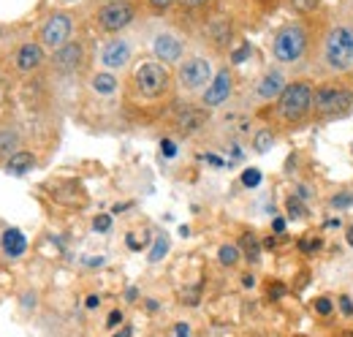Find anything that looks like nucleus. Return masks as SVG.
Returning <instances> with one entry per match:
<instances>
[{"label": "nucleus", "mask_w": 353, "mask_h": 337, "mask_svg": "<svg viewBox=\"0 0 353 337\" xmlns=\"http://www.w3.org/2000/svg\"><path fill=\"white\" fill-rule=\"evenodd\" d=\"M172 71L169 66H163L161 60H141L131 71V82H128V93L131 101L141 104V106H155L163 104L172 95Z\"/></svg>", "instance_id": "f257e3e1"}, {"label": "nucleus", "mask_w": 353, "mask_h": 337, "mask_svg": "<svg viewBox=\"0 0 353 337\" xmlns=\"http://www.w3.org/2000/svg\"><path fill=\"white\" fill-rule=\"evenodd\" d=\"M312 95L315 87L305 79L299 82H288V87L283 90V95L274 104V115L277 123L283 128H299L310 115H312Z\"/></svg>", "instance_id": "f03ea898"}, {"label": "nucleus", "mask_w": 353, "mask_h": 337, "mask_svg": "<svg viewBox=\"0 0 353 337\" xmlns=\"http://www.w3.org/2000/svg\"><path fill=\"white\" fill-rule=\"evenodd\" d=\"M310 52V30L305 22L280 25L272 36V57L280 66H299Z\"/></svg>", "instance_id": "7ed1b4c3"}, {"label": "nucleus", "mask_w": 353, "mask_h": 337, "mask_svg": "<svg viewBox=\"0 0 353 337\" xmlns=\"http://www.w3.org/2000/svg\"><path fill=\"white\" fill-rule=\"evenodd\" d=\"M323 63L329 71L340 74L353 68V25L351 22H334L326 30L323 39Z\"/></svg>", "instance_id": "20e7f679"}, {"label": "nucleus", "mask_w": 353, "mask_h": 337, "mask_svg": "<svg viewBox=\"0 0 353 337\" xmlns=\"http://www.w3.org/2000/svg\"><path fill=\"white\" fill-rule=\"evenodd\" d=\"M353 112V90L345 84H318L312 95V115L318 120H340Z\"/></svg>", "instance_id": "39448f33"}, {"label": "nucleus", "mask_w": 353, "mask_h": 337, "mask_svg": "<svg viewBox=\"0 0 353 337\" xmlns=\"http://www.w3.org/2000/svg\"><path fill=\"white\" fill-rule=\"evenodd\" d=\"M212 77H215V68H212V60L207 55H188V57H182V63L176 66L174 74L179 90H185V93L207 90V84L212 82Z\"/></svg>", "instance_id": "423d86ee"}, {"label": "nucleus", "mask_w": 353, "mask_h": 337, "mask_svg": "<svg viewBox=\"0 0 353 337\" xmlns=\"http://www.w3.org/2000/svg\"><path fill=\"white\" fill-rule=\"evenodd\" d=\"M136 14H139V6H136L133 0H106V3L98 8L95 22H98V28H101L103 33L117 36V33H123L133 19H136Z\"/></svg>", "instance_id": "0eeeda50"}, {"label": "nucleus", "mask_w": 353, "mask_h": 337, "mask_svg": "<svg viewBox=\"0 0 353 337\" xmlns=\"http://www.w3.org/2000/svg\"><path fill=\"white\" fill-rule=\"evenodd\" d=\"M39 41L44 44V49H52V52L74 41V17L68 11H54L52 17H46V22L39 30Z\"/></svg>", "instance_id": "6e6552de"}, {"label": "nucleus", "mask_w": 353, "mask_h": 337, "mask_svg": "<svg viewBox=\"0 0 353 337\" xmlns=\"http://www.w3.org/2000/svg\"><path fill=\"white\" fill-rule=\"evenodd\" d=\"M98 60H101L103 71H114L117 74V71L128 68L133 60V41L125 39V36H112L98 49Z\"/></svg>", "instance_id": "1a4fd4ad"}, {"label": "nucleus", "mask_w": 353, "mask_h": 337, "mask_svg": "<svg viewBox=\"0 0 353 337\" xmlns=\"http://www.w3.org/2000/svg\"><path fill=\"white\" fill-rule=\"evenodd\" d=\"M150 49H152L155 60H161L163 66H179L182 55H185V39H179L174 30H155Z\"/></svg>", "instance_id": "9d476101"}, {"label": "nucleus", "mask_w": 353, "mask_h": 337, "mask_svg": "<svg viewBox=\"0 0 353 337\" xmlns=\"http://www.w3.org/2000/svg\"><path fill=\"white\" fill-rule=\"evenodd\" d=\"M231 93H234V71L231 68H221V71H215V77H212V82L207 84V90L201 93V106L204 109H221L223 104L231 98Z\"/></svg>", "instance_id": "9b49d317"}, {"label": "nucleus", "mask_w": 353, "mask_h": 337, "mask_svg": "<svg viewBox=\"0 0 353 337\" xmlns=\"http://www.w3.org/2000/svg\"><path fill=\"white\" fill-rule=\"evenodd\" d=\"M88 63V49L82 41H68L65 46L52 52V66L60 74H79Z\"/></svg>", "instance_id": "f8f14e48"}, {"label": "nucleus", "mask_w": 353, "mask_h": 337, "mask_svg": "<svg viewBox=\"0 0 353 337\" xmlns=\"http://www.w3.org/2000/svg\"><path fill=\"white\" fill-rule=\"evenodd\" d=\"M285 87H288V79H285V74L280 68H266L264 74L259 77V82H256V101H261V104L277 101Z\"/></svg>", "instance_id": "ddd939ff"}, {"label": "nucleus", "mask_w": 353, "mask_h": 337, "mask_svg": "<svg viewBox=\"0 0 353 337\" xmlns=\"http://www.w3.org/2000/svg\"><path fill=\"white\" fill-rule=\"evenodd\" d=\"M44 60H46V52L41 41H25L17 49V55H14V66H17L19 74H33V71H39V68L44 66Z\"/></svg>", "instance_id": "4468645a"}, {"label": "nucleus", "mask_w": 353, "mask_h": 337, "mask_svg": "<svg viewBox=\"0 0 353 337\" xmlns=\"http://www.w3.org/2000/svg\"><path fill=\"white\" fill-rule=\"evenodd\" d=\"M210 120V109L204 106H182L174 115V128L179 133H196L207 126Z\"/></svg>", "instance_id": "2eb2a0df"}, {"label": "nucleus", "mask_w": 353, "mask_h": 337, "mask_svg": "<svg viewBox=\"0 0 353 337\" xmlns=\"http://www.w3.org/2000/svg\"><path fill=\"white\" fill-rule=\"evenodd\" d=\"M25 253H28V237H25L19 229L6 226V229L0 231V256L8 258V261H17V258H22Z\"/></svg>", "instance_id": "dca6fc26"}, {"label": "nucleus", "mask_w": 353, "mask_h": 337, "mask_svg": "<svg viewBox=\"0 0 353 337\" xmlns=\"http://www.w3.org/2000/svg\"><path fill=\"white\" fill-rule=\"evenodd\" d=\"M204 36H207V41H212V46H218V49H225V46L231 44L234 28H231V22H228L225 17H215V19H210V22H207V28H204Z\"/></svg>", "instance_id": "f3484780"}, {"label": "nucleus", "mask_w": 353, "mask_h": 337, "mask_svg": "<svg viewBox=\"0 0 353 337\" xmlns=\"http://www.w3.org/2000/svg\"><path fill=\"white\" fill-rule=\"evenodd\" d=\"M90 90L98 98H114L120 93V79H117L114 71H95L90 77Z\"/></svg>", "instance_id": "a211bd4d"}, {"label": "nucleus", "mask_w": 353, "mask_h": 337, "mask_svg": "<svg viewBox=\"0 0 353 337\" xmlns=\"http://www.w3.org/2000/svg\"><path fill=\"white\" fill-rule=\"evenodd\" d=\"M36 166V155L33 153H28V150H19L17 155H11L8 161H6V174H11V177H25L30 168Z\"/></svg>", "instance_id": "6ab92c4d"}, {"label": "nucleus", "mask_w": 353, "mask_h": 337, "mask_svg": "<svg viewBox=\"0 0 353 337\" xmlns=\"http://www.w3.org/2000/svg\"><path fill=\"white\" fill-rule=\"evenodd\" d=\"M22 136L17 133V128H0V161H8L11 155L19 153Z\"/></svg>", "instance_id": "aec40b11"}, {"label": "nucleus", "mask_w": 353, "mask_h": 337, "mask_svg": "<svg viewBox=\"0 0 353 337\" xmlns=\"http://www.w3.org/2000/svg\"><path fill=\"white\" fill-rule=\"evenodd\" d=\"M272 147H274V131H272V128H259V131L253 133V153L266 155Z\"/></svg>", "instance_id": "412c9836"}, {"label": "nucleus", "mask_w": 353, "mask_h": 337, "mask_svg": "<svg viewBox=\"0 0 353 337\" xmlns=\"http://www.w3.org/2000/svg\"><path fill=\"white\" fill-rule=\"evenodd\" d=\"M166 253H169V234L158 231L155 240H152V248L147 253V258H150V264H158L161 258H166Z\"/></svg>", "instance_id": "4be33fe9"}, {"label": "nucleus", "mask_w": 353, "mask_h": 337, "mask_svg": "<svg viewBox=\"0 0 353 337\" xmlns=\"http://www.w3.org/2000/svg\"><path fill=\"white\" fill-rule=\"evenodd\" d=\"M239 251H242V256H245L250 264H256V261L261 258V242H259L253 234H245L242 242H239Z\"/></svg>", "instance_id": "5701e85b"}, {"label": "nucleus", "mask_w": 353, "mask_h": 337, "mask_svg": "<svg viewBox=\"0 0 353 337\" xmlns=\"http://www.w3.org/2000/svg\"><path fill=\"white\" fill-rule=\"evenodd\" d=\"M239 258H242L239 245H231V242L221 245V251H218V261H221L223 267H236V264H239Z\"/></svg>", "instance_id": "b1692460"}, {"label": "nucleus", "mask_w": 353, "mask_h": 337, "mask_svg": "<svg viewBox=\"0 0 353 337\" xmlns=\"http://www.w3.org/2000/svg\"><path fill=\"white\" fill-rule=\"evenodd\" d=\"M318 3H321V0H285L288 11H294L296 17H307V14H312V11L318 8Z\"/></svg>", "instance_id": "393cba45"}, {"label": "nucleus", "mask_w": 353, "mask_h": 337, "mask_svg": "<svg viewBox=\"0 0 353 337\" xmlns=\"http://www.w3.org/2000/svg\"><path fill=\"white\" fill-rule=\"evenodd\" d=\"M261 180H264V174H261V168H256V166H248L245 171H242V177H239V182L245 185V188H259L261 185Z\"/></svg>", "instance_id": "a878e982"}, {"label": "nucleus", "mask_w": 353, "mask_h": 337, "mask_svg": "<svg viewBox=\"0 0 353 337\" xmlns=\"http://www.w3.org/2000/svg\"><path fill=\"white\" fill-rule=\"evenodd\" d=\"M285 210H288V218H291V220H299V218L307 215L305 202H302L299 196H288V199H285Z\"/></svg>", "instance_id": "bb28decb"}, {"label": "nucleus", "mask_w": 353, "mask_h": 337, "mask_svg": "<svg viewBox=\"0 0 353 337\" xmlns=\"http://www.w3.org/2000/svg\"><path fill=\"white\" fill-rule=\"evenodd\" d=\"M329 207H332V210H348V207H353V191H340V193H334L332 202H329Z\"/></svg>", "instance_id": "cd10ccee"}, {"label": "nucleus", "mask_w": 353, "mask_h": 337, "mask_svg": "<svg viewBox=\"0 0 353 337\" xmlns=\"http://www.w3.org/2000/svg\"><path fill=\"white\" fill-rule=\"evenodd\" d=\"M296 248L305 253V256H312V253H318L323 248V242H321V237H302V240L296 242Z\"/></svg>", "instance_id": "c85d7f7f"}, {"label": "nucleus", "mask_w": 353, "mask_h": 337, "mask_svg": "<svg viewBox=\"0 0 353 337\" xmlns=\"http://www.w3.org/2000/svg\"><path fill=\"white\" fill-rule=\"evenodd\" d=\"M212 0H176V6H179V11H185V14H196V11H201V8H207Z\"/></svg>", "instance_id": "c756f323"}, {"label": "nucleus", "mask_w": 353, "mask_h": 337, "mask_svg": "<svg viewBox=\"0 0 353 337\" xmlns=\"http://www.w3.org/2000/svg\"><path fill=\"white\" fill-rule=\"evenodd\" d=\"M250 52H253V46L245 41V44H239L234 52H231V66H242L248 57H250Z\"/></svg>", "instance_id": "7c9ffc66"}, {"label": "nucleus", "mask_w": 353, "mask_h": 337, "mask_svg": "<svg viewBox=\"0 0 353 337\" xmlns=\"http://www.w3.org/2000/svg\"><path fill=\"white\" fill-rule=\"evenodd\" d=\"M92 231H95V234H109V231H112V215H95Z\"/></svg>", "instance_id": "2f4dec72"}, {"label": "nucleus", "mask_w": 353, "mask_h": 337, "mask_svg": "<svg viewBox=\"0 0 353 337\" xmlns=\"http://www.w3.org/2000/svg\"><path fill=\"white\" fill-rule=\"evenodd\" d=\"M315 313H318V316H332V313H334V302H332L329 296H318V299H315Z\"/></svg>", "instance_id": "473e14b6"}, {"label": "nucleus", "mask_w": 353, "mask_h": 337, "mask_svg": "<svg viewBox=\"0 0 353 337\" xmlns=\"http://www.w3.org/2000/svg\"><path fill=\"white\" fill-rule=\"evenodd\" d=\"M176 153H179V147H176L174 139H169V136H166V139H161V155H163V158H169V161H172V158H176Z\"/></svg>", "instance_id": "72a5a7b5"}, {"label": "nucleus", "mask_w": 353, "mask_h": 337, "mask_svg": "<svg viewBox=\"0 0 353 337\" xmlns=\"http://www.w3.org/2000/svg\"><path fill=\"white\" fill-rule=\"evenodd\" d=\"M174 3L176 0H147V6H150V11H152V14H166Z\"/></svg>", "instance_id": "f704fd0d"}, {"label": "nucleus", "mask_w": 353, "mask_h": 337, "mask_svg": "<svg viewBox=\"0 0 353 337\" xmlns=\"http://www.w3.org/2000/svg\"><path fill=\"white\" fill-rule=\"evenodd\" d=\"M123 321H125L123 310H112V313H109V318H106V327H109V329H114V327H120Z\"/></svg>", "instance_id": "c9c22d12"}, {"label": "nucleus", "mask_w": 353, "mask_h": 337, "mask_svg": "<svg viewBox=\"0 0 353 337\" xmlns=\"http://www.w3.org/2000/svg\"><path fill=\"white\" fill-rule=\"evenodd\" d=\"M266 294H269V299H283L285 296V286L283 283H269Z\"/></svg>", "instance_id": "e433bc0d"}, {"label": "nucleus", "mask_w": 353, "mask_h": 337, "mask_svg": "<svg viewBox=\"0 0 353 337\" xmlns=\"http://www.w3.org/2000/svg\"><path fill=\"white\" fill-rule=\"evenodd\" d=\"M204 161H207V164H210V166H212V168H223V166H228V161H223L221 155H215V153H207V155H204Z\"/></svg>", "instance_id": "4c0bfd02"}, {"label": "nucleus", "mask_w": 353, "mask_h": 337, "mask_svg": "<svg viewBox=\"0 0 353 337\" xmlns=\"http://www.w3.org/2000/svg\"><path fill=\"white\" fill-rule=\"evenodd\" d=\"M340 307H343V313H345V316H353V302L345 294L340 296Z\"/></svg>", "instance_id": "58836bf2"}, {"label": "nucleus", "mask_w": 353, "mask_h": 337, "mask_svg": "<svg viewBox=\"0 0 353 337\" xmlns=\"http://www.w3.org/2000/svg\"><path fill=\"white\" fill-rule=\"evenodd\" d=\"M272 231H274V234H283V231H285V218H274V220H272Z\"/></svg>", "instance_id": "ea45409f"}, {"label": "nucleus", "mask_w": 353, "mask_h": 337, "mask_svg": "<svg viewBox=\"0 0 353 337\" xmlns=\"http://www.w3.org/2000/svg\"><path fill=\"white\" fill-rule=\"evenodd\" d=\"M98 305H101V296L98 294H90L88 299H85V307H88V310H95Z\"/></svg>", "instance_id": "a19ab883"}, {"label": "nucleus", "mask_w": 353, "mask_h": 337, "mask_svg": "<svg viewBox=\"0 0 353 337\" xmlns=\"http://www.w3.org/2000/svg\"><path fill=\"white\" fill-rule=\"evenodd\" d=\"M174 337H190V327H188V324H176Z\"/></svg>", "instance_id": "79ce46f5"}, {"label": "nucleus", "mask_w": 353, "mask_h": 337, "mask_svg": "<svg viewBox=\"0 0 353 337\" xmlns=\"http://www.w3.org/2000/svg\"><path fill=\"white\" fill-rule=\"evenodd\" d=\"M242 286H245V289H253V286H256V278H253L250 272H248V275H242Z\"/></svg>", "instance_id": "37998d69"}, {"label": "nucleus", "mask_w": 353, "mask_h": 337, "mask_svg": "<svg viewBox=\"0 0 353 337\" xmlns=\"http://www.w3.org/2000/svg\"><path fill=\"white\" fill-rule=\"evenodd\" d=\"M6 95H8V84H6V79H0V104L6 101Z\"/></svg>", "instance_id": "c03bdc74"}, {"label": "nucleus", "mask_w": 353, "mask_h": 337, "mask_svg": "<svg viewBox=\"0 0 353 337\" xmlns=\"http://www.w3.org/2000/svg\"><path fill=\"white\" fill-rule=\"evenodd\" d=\"M136 296H139V291H136V289H128V291H125V299H128V302H136Z\"/></svg>", "instance_id": "a18cd8bd"}, {"label": "nucleus", "mask_w": 353, "mask_h": 337, "mask_svg": "<svg viewBox=\"0 0 353 337\" xmlns=\"http://www.w3.org/2000/svg\"><path fill=\"white\" fill-rule=\"evenodd\" d=\"M345 240H348V245L353 248V223L348 226V229H345Z\"/></svg>", "instance_id": "49530a36"}, {"label": "nucleus", "mask_w": 353, "mask_h": 337, "mask_svg": "<svg viewBox=\"0 0 353 337\" xmlns=\"http://www.w3.org/2000/svg\"><path fill=\"white\" fill-rule=\"evenodd\" d=\"M125 210H128V204H114V207H112L114 215H117V212H125Z\"/></svg>", "instance_id": "de8ad7c7"}, {"label": "nucleus", "mask_w": 353, "mask_h": 337, "mask_svg": "<svg viewBox=\"0 0 353 337\" xmlns=\"http://www.w3.org/2000/svg\"><path fill=\"white\" fill-rule=\"evenodd\" d=\"M88 264L90 267H101V264H103V258H88Z\"/></svg>", "instance_id": "09e8293b"}, {"label": "nucleus", "mask_w": 353, "mask_h": 337, "mask_svg": "<svg viewBox=\"0 0 353 337\" xmlns=\"http://www.w3.org/2000/svg\"><path fill=\"white\" fill-rule=\"evenodd\" d=\"M326 229H340V220H326Z\"/></svg>", "instance_id": "8fccbe9b"}, {"label": "nucleus", "mask_w": 353, "mask_h": 337, "mask_svg": "<svg viewBox=\"0 0 353 337\" xmlns=\"http://www.w3.org/2000/svg\"><path fill=\"white\" fill-rule=\"evenodd\" d=\"M60 3H74V0H60Z\"/></svg>", "instance_id": "3c124183"}, {"label": "nucleus", "mask_w": 353, "mask_h": 337, "mask_svg": "<svg viewBox=\"0 0 353 337\" xmlns=\"http://www.w3.org/2000/svg\"><path fill=\"white\" fill-rule=\"evenodd\" d=\"M0 33H3V30H0Z\"/></svg>", "instance_id": "603ef678"}, {"label": "nucleus", "mask_w": 353, "mask_h": 337, "mask_svg": "<svg viewBox=\"0 0 353 337\" xmlns=\"http://www.w3.org/2000/svg\"><path fill=\"white\" fill-rule=\"evenodd\" d=\"M351 150H353V147H351Z\"/></svg>", "instance_id": "864d4df0"}]
</instances>
